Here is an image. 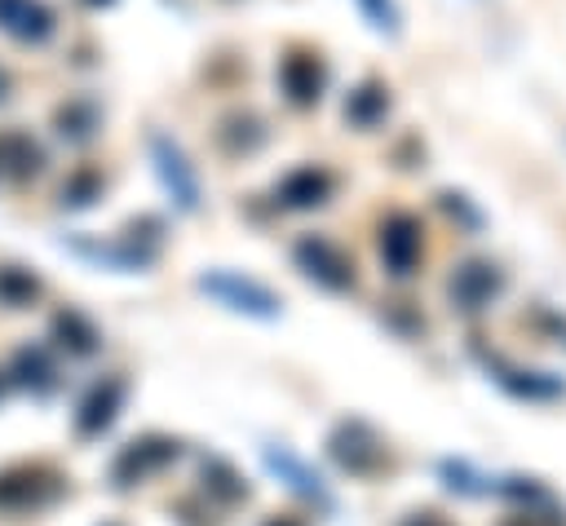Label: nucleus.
Listing matches in <instances>:
<instances>
[{
    "label": "nucleus",
    "mask_w": 566,
    "mask_h": 526,
    "mask_svg": "<svg viewBox=\"0 0 566 526\" xmlns=\"http://www.w3.org/2000/svg\"><path fill=\"white\" fill-rule=\"evenodd\" d=\"M469 354H473V362L486 371V380H491L495 389H504L509 398H517V402H562V398H566V376H557V371H539V367L509 362L504 354L486 349L482 340H473Z\"/></svg>",
    "instance_id": "f257e3e1"
},
{
    "label": "nucleus",
    "mask_w": 566,
    "mask_h": 526,
    "mask_svg": "<svg viewBox=\"0 0 566 526\" xmlns=\"http://www.w3.org/2000/svg\"><path fill=\"white\" fill-rule=\"evenodd\" d=\"M199 292L212 296L217 305H226L230 314H243V318L274 323L283 314L279 292H270L261 278H248L239 270H208V274H199Z\"/></svg>",
    "instance_id": "f03ea898"
},
{
    "label": "nucleus",
    "mask_w": 566,
    "mask_h": 526,
    "mask_svg": "<svg viewBox=\"0 0 566 526\" xmlns=\"http://www.w3.org/2000/svg\"><path fill=\"white\" fill-rule=\"evenodd\" d=\"M327 455H332L349 477H376L380 469H389V446H385V438H380L367 420H358V415L340 420V424L327 433Z\"/></svg>",
    "instance_id": "7ed1b4c3"
},
{
    "label": "nucleus",
    "mask_w": 566,
    "mask_h": 526,
    "mask_svg": "<svg viewBox=\"0 0 566 526\" xmlns=\"http://www.w3.org/2000/svg\"><path fill=\"white\" fill-rule=\"evenodd\" d=\"M292 261H296V270H301L310 283H318L323 292H354V283H358L354 256H349L340 243H332L327 234H301V239L292 243Z\"/></svg>",
    "instance_id": "20e7f679"
},
{
    "label": "nucleus",
    "mask_w": 566,
    "mask_h": 526,
    "mask_svg": "<svg viewBox=\"0 0 566 526\" xmlns=\"http://www.w3.org/2000/svg\"><path fill=\"white\" fill-rule=\"evenodd\" d=\"M504 287H509V274L491 256H464L447 278V301L460 314H482L504 296Z\"/></svg>",
    "instance_id": "39448f33"
},
{
    "label": "nucleus",
    "mask_w": 566,
    "mask_h": 526,
    "mask_svg": "<svg viewBox=\"0 0 566 526\" xmlns=\"http://www.w3.org/2000/svg\"><path fill=\"white\" fill-rule=\"evenodd\" d=\"M146 146H150V164H155V177H159V186L168 190V199H172L181 212H199L203 190H199V172H195V164L186 159V150H181L168 133H159V128H150Z\"/></svg>",
    "instance_id": "423d86ee"
},
{
    "label": "nucleus",
    "mask_w": 566,
    "mask_h": 526,
    "mask_svg": "<svg viewBox=\"0 0 566 526\" xmlns=\"http://www.w3.org/2000/svg\"><path fill=\"white\" fill-rule=\"evenodd\" d=\"M274 80H279V93H283L292 106H301V111H305V106H318L323 93H327V62H323L318 49L292 44V49L279 57Z\"/></svg>",
    "instance_id": "0eeeda50"
},
{
    "label": "nucleus",
    "mask_w": 566,
    "mask_h": 526,
    "mask_svg": "<svg viewBox=\"0 0 566 526\" xmlns=\"http://www.w3.org/2000/svg\"><path fill=\"white\" fill-rule=\"evenodd\" d=\"M376 248H380V265L394 274V278H411L420 256H424V225L416 212H389L380 221V234H376Z\"/></svg>",
    "instance_id": "6e6552de"
},
{
    "label": "nucleus",
    "mask_w": 566,
    "mask_h": 526,
    "mask_svg": "<svg viewBox=\"0 0 566 526\" xmlns=\"http://www.w3.org/2000/svg\"><path fill=\"white\" fill-rule=\"evenodd\" d=\"M261 464H265L292 495H301V499H310V504H318V508H336V499H332L323 473H318L310 460H301L292 446H279V442L261 446Z\"/></svg>",
    "instance_id": "1a4fd4ad"
},
{
    "label": "nucleus",
    "mask_w": 566,
    "mask_h": 526,
    "mask_svg": "<svg viewBox=\"0 0 566 526\" xmlns=\"http://www.w3.org/2000/svg\"><path fill=\"white\" fill-rule=\"evenodd\" d=\"M177 455H181V442H177V438L146 433V438L128 442V446L115 455L111 477H115V486H133V482H142V477H150V473H159L164 464H172Z\"/></svg>",
    "instance_id": "9d476101"
},
{
    "label": "nucleus",
    "mask_w": 566,
    "mask_h": 526,
    "mask_svg": "<svg viewBox=\"0 0 566 526\" xmlns=\"http://www.w3.org/2000/svg\"><path fill=\"white\" fill-rule=\"evenodd\" d=\"M332 194H336V177H332L323 164H301V168L283 172L279 186H274V203L287 208V212L323 208Z\"/></svg>",
    "instance_id": "9b49d317"
},
{
    "label": "nucleus",
    "mask_w": 566,
    "mask_h": 526,
    "mask_svg": "<svg viewBox=\"0 0 566 526\" xmlns=\"http://www.w3.org/2000/svg\"><path fill=\"white\" fill-rule=\"evenodd\" d=\"M57 495H62V482L49 469H9V473H0V508H9V513L40 508Z\"/></svg>",
    "instance_id": "f8f14e48"
},
{
    "label": "nucleus",
    "mask_w": 566,
    "mask_h": 526,
    "mask_svg": "<svg viewBox=\"0 0 566 526\" xmlns=\"http://www.w3.org/2000/svg\"><path fill=\"white\" fill-rule=\"evenodd\" d=\"M124 393H128V385H124L119 376H106L102 385H93V393L80 402L75 429H80L84 438H93V433L111 429V420H115V415H119V407H124Z\"/></svg>",
    "instance_id": "ddd939ff"
},
{
    "label": "nucleus",
    "mask_w": 566,
    "mask_h": 526,
    "mask_svg": "<svg viewBox=\"0 0 566 526\" xmlns=\"http://www.w3.org/2000/svg\"><path fill=\"white\" fill-rule=\"evenodd\" d=\"M389 106H394L389 84H385V80H363V84H354V88H349V97H345V119H349L354 128L371 133V128H380V124H385Z\"/></svg>",
    "instance_id": "4468645a"
},
{
    "label": "nucleus",
    "mask_w": 566,
    "mask_h": 526,
    "mask_svg": "<svg viewBox=\"0 0 566 526\" xmlns=\"http://www.w3.org/2000/svg\"><path fill=\"white\" fill-rule=\"evenodd\" d=\"M0 27L27 44H40L53 35V13L40 0H0Z\"/></svg>",
    "instance_id": "2eb2a0df"
},
{
    "label": "nucleus",
    "mask_w": 566,
    "mask_h": 526,
    "mask_svg": "<svg viewBox=\"0 0 566 526\" xmlns=\"http://www.w3.org/2000/svg\"><path fill=\"white\" fill-rule=\"evenodd\" d=\"M438 482H442L451 495H460V499H482V495H491V473H482L478 464H469V460H460V455L438 460Z\"/></svg>",
    "instance_id": "dca6fc26"
},
{
    "label": "nucleus",
    "mask_w": 566,
    "mask_h": 526,
    "mask_svg": "<svg viewBox=\"0 0 566 526\" xmlns=\"http://www.w3.org/2000/svg\"><path fill=\"white\" fill-rule=\"evenodd\" d=\"M491 495H495V499H509V504H517V508L557 504L553 491H548L539 477H526V473H500V477H491Z\"/></svg>",
    "instance_id": "f3484780"
},
{
    "label": "nucleus",
    "mask_w": 566,
    "mask_h": 526,
    "mask_svg": "<svg viewBox=\"0 0 566 526\" xmlns=\"http://www.w3.org/2000/svg\"><path fill=\"white\" fill-rule=\"evenodd\" d=\"M221 146L226 150H234V155H252L261 141H265V124L256 119V115H248V111H234V115H226L221 119Z\"/></svg>",
    "instance_id": "a211bd4d"
},
{
    "label": "nucleus",
    "mask_w": 566,
    "mask_h": 526,
    "mask_svg": "<svg viewBox=\"0 0 566 526\" xmlns=\"http://www.w3.org/2000/svg\"><path fill=\"white\" fill-rule=\"evenodd\" d=\"M203 486H208L217 499H226V504L248 499V482H243L221 455H208V460H203Z\"/></svg>",
    "instance_id": "6ab92c4d"
},
{
    "label": "nucleus",
    "mask_w": 566,
    "mask_h": 526,
    "mask_svg": "<svg viewBox=\"0 0 566 526\" xmlns=\"http://www.w3.org/2000/svg\"><path fill=\"white\" fill-rule=\"evenodd\" d=\"M438 203H442V212H447V217H455V225H464L469 234H478V230L486 225L482 208H478L464 190H442V194H438Z\"/></svg>",
    "instance_id": "aec40b11"
},
{
    "label": "nucleus",
    "mask_w": 566,
    "mask_h": 526,
    "mask_svg": "<svg viewBox=\"0 0 566 526\" xmlns=\"http://www.w3.org/2000/svg\"><path fill=\"white\" fill-rule=\"evenodd\" d=\"M13 371H18L22 385H35V389H49L53 385V367H49V358L40 349H22L18 362H13Z\"/></svg>",
    "instance_id": "412c9836"
},
{
    "label": "nucleus",
    "mask_w": 566,
    "mask_h": 526,
    "mask_svg": "<svg viewBox=\"0 0 566 526\" xmlns=\"http://www.w3.org/2000/svg\"><path fill=\"white\" fill-rule=\"evenodd\" d=\"M57 336H66L62 345H71L75 354H93V349H97V332H93V323H84L80 314H62V318H57Z\"/></svg>",
    "instance_id": "4be33fe9"
},
{
    "label": "nucleus",
    "mask_w": 566,
    "mask_h": 526,
    "mask_svg": "<svg viewBox=\"0 0 566 526\" xmlns=\"http://www.w3.org/2000/svg\"><path fill=\"white\" fill-rule=\"evenodd\" d=\"M358 9L371 18L376 31H385V35H398L402 31V13H398L394 0H358Z\"/></svg>",
    "instance_id": "5701e85b"
},
{
    "label": "nucleus",
    "mask_w": 566,
    "mask_h": 526,
    "mask_svg": "<svg viewBox=\"0 0 566 526\" xmlns=\"http://www.w3.org/2000/svg\"><path fill=\"white\" fill-rule=\"evenodd\" d=\"M40 287L31 274H18V270H0V296L4 301H31Z\"/></svg>",
    "instance_id": "b1692460"
},
{
    "label": "nucleus",
    "mask_w": 566,
    "mask_h": 526,
    "mask_svg": "<svg viewBox=\"0 0 566 526\" xmlns=\"http://www.w3.org/2000/svg\"><path fill=\"white\" fill-rule=\"evenodd\" d=\"M102 190V181H97V172H80L66 190H62V203H71V208H84V203H93V194Z\"/></svg>",
    "instance_id": "393cba45"
},
{
    "label": "nucleus",
    "mask_w": 566,
    "mask_h": 526,
    "mask_svg": "<svg viewBox=\"0 0 566 526\" xmlns=\"http://www.w3.org/2000/svg\"><path fill=\"white\" fill-rule=\"evenodd\" d=\"M535 323H539L557 345H566V314H557V309H539V314H535Z\"/></svg>",
    "instance_id": "a878e982"
},
{
    "label": "nucleus",
    "mask_w": 566,
    "mask_h": 526,
    "mask_svg": "<svg viewBox=\"0 0 566 526\" xmlns=\"http://www.w3.org/2000/svg\"><path fill=\"white\" fill-rule=\"evenodd\" d=\"M402 526H447V522H442L438 513H411V517H407Z\"/></svg>",
    "instance_id": "bb28decb"
},
{
    "label": "nucleus",
    "mask_w": 566,
    "mask_h": 526,
    "mask_svg": "<svg viewBox=\"0 0 566 526\" xmlns=\"http://www.w3.org/2000/svg\"><path fill=\"white\" fill-rule=\"evenodd\" d=\"M261 526H301L296 517H270V522H261Z\"/></svg>",
    "instance_id": "cd10ccee"
},
{
    "label": "nucleus",
    "mask_w": 566,
    "mask_h": 526,
    "mask_svg": "<svg viewBox=\"0 0 566 526\" xmlns=\"http://www.w3.org/2000/svg\"><path fill=\"white\" fill-rule=\"evenodd\" d=\"M4 97H9V75L0 71V102H4Z\"/></svg>",
    "instance_id": "c85d7f7f"
}]
</instances>
